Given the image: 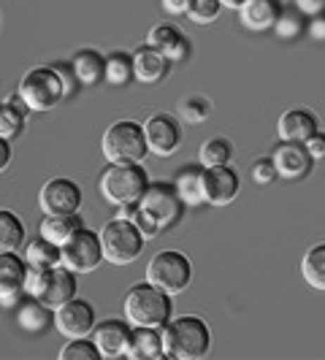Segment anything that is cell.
Returning <instances> with one entry per match:
<instances>
[{"instance_id": "34", "label": "cell", "mask_w": 325, "mask_h": 360, "mask_svg": "<svg viewBox=\"0 0 325 360\" xmlns=\"http://www.w3.org/2000/svg\"><path fill=\"white\" fill-rule=\"evenodd\" d=\"M60 358L63 360H101V349L95 347L90 336H82V339H71L60 349Z\"/></svg>"}, {"instance_id": "20", "label": "cell", "mask_w": 325, "mask_h": 360, "mask_svg": "<svg viewBox=\"0 0 325 360\" xmlns=\"http://www.w3.org/2000/svg\"><path fill=\"white\" fill-rule=\"evenodd\" d=\"M125 358H130V360H160V358H165V347H162L160 328L133 325V328H130V339H127V347H125Z\"/></svg>"}, {"instance_id": "30", "label": "cell", "mask_w": 325, "mask_h": 360, "mask_svg": "<svg viewBox=\"0 0 325 360\" xmlns=\"http://www.w3.org/2000/svg\"><path fill=\"white\" fill-rule=\"evenodd\" d=\"M234 160V144L225 136H212L206 139L198 149V162L203 168H215V165H228Z\"/></svg>"}, {"instance_id": "4", "label": "cell", "mask_w": 325, "mask_h": 360, "mask_svg": "<svg viewBox=\"0 0 325 360\" xmlns=\"http://www.w3.org/2000/svg\"><path fill=\"white\" fill-rule=\"evenodd\" d=\"M98 236H101V247H103V260L111 266H130L144 252L146 238L130 219L114 217L98 231Z\"/></svg>"}, {"instance_id": "35", "label": "cell", "mask_w": 325, "mask_h": 360, "mask_svg": "<svg viewBox=\"0 0 325 360\" xmlns=\"http://www.w3.org/2000/svg\"><path fill=\"white\" fill-rule=\"evenodd\" d=\"M179 114H181V120H187V122H193V125H200V122H206V117L212 114V103H209L203 95H190V98L181 101Z\"/></svg>"}, {"instance_id": "45", "label": "cell", "mask_w": 325, "mask_h": 360, "mask_svg": "<svg viewBox=\"0 0 325 360\" xmlns=\"http://www.w3.org/2000/svg\"><path fill=\"white\" fill-rule=\"evenodd\" d=\"M219 3H222V8H234V11H238L247 0H219Z\"/></svg>"}, {"instance_id": "24", "label": "cell", "mask_w": 325, "mask_h": 360, "mask_svg": "<svg viewBox=\"0 0 325 360\" xmlns=\"http://www.w3.org/2000/svg\"><path fill=\"white\" fill-rule=\"evenodd\" d=\"M82 228H84V219L79 214H44L41 225H38V233L44 236V238H49L57 247H63Z\"/></svg>"}, {"instance_id": "9", "label": "cell", "mask_w": 325, "mask_h": 360, "mask_svg": "<svg viewBox=\"0 0 325 360\" xmlns=\"http://www.w3.org/2000/svg\"><path fill=\"white\" fill-rule=\"evenodd\" d=\"M103 263V247L98 231H90L87 225L73 236L68 244L60 247V266L71 269L73 274H90Z\"/></svg>"}, {"instance_id": "38", "label": "cell", "mask_w": 325, "mask_h": 360, "mask_svg": "<svg viewBox=\"0 0 325 360\" xmlns=\"http://www.w3.org/2000/svg\"><path fill=\"white\" fill-rule=\"evenodd\" d=\"M250 176H253V181L257 184V187H269V184H274V181L279 179L276 165H274L271 158H260V160H255Z\"/></svg>"}, {"instance_id": "41", "label": "cell", "mask_w": 325, "mask_h": 360, "mask_svg": "<svg viewBox=\"0 0 325 360\" xmlns=\"http://www.w3.org/2000/svg\"><path fill=\"white\" fill-rule=\"evenodd\" d=\"M293 8L301 11L304 17H317V14H325V0H293Z\"/></svg>"}, {"instance_id": "21", "label": "cell", "mask_w": 325, "mask_h": 360, "mask_svg": "<svg viewBox=\"0 0 325 360\" xmlns=\"http://www.w3.org/2000/svg\"><path fill=\"white\" fill-rule=\"evenodd\" d=\"M314 130H320V120L309 108H290L276 122L279 141H307Z\"/></svg>"}, {"instance_id": "19", "label": "cell", "mask_w": 325, "mask_h": 360, "mask_svg": "<svg viewBox=\"0 0 325 360\" xmlns=\"http://www.w3.org/2000/svg\"><path fill=\"white\" fill-rule=\"evenodd\" d=\"M144 44L160 49L171 63H184V60L190 57V41H187V36L181 33L179 27L165 25V22H162V25H155V27L149 30V36H146Z\"/></svg>"}, {"instance_id": "23", "label": "cell", "mask_w": 325, "mask_h": 360, "mask_svg": "<svg viewBox=\"0 0 325 360\" xmlns=\"http://www.w3.org/2000/svg\"><path fill=\"white\" fill-rule=\"evenodd\" d=\"M174 187H177V193H179V198L184 200L187 209L203 206L206 203L203 200V165L200 162L198 165H193V162L181 165L177 176H174Z\"/></svg>"}, {"instance_id": "3", "label": "cell", "mask_w": 325, "mask_h": 360, "mask_svg": "<svg viewBox=\"0 0 325 360\" xmlns=\"http://www.w3.org/2000/svg\"><path fill=\"white\" fill-rule=\"evenodd\" d=\"M146 187H149V174L141 162H108L98 179V190L111 206L139 203Z\"/></svg>"}, {"instance_id": "25", "label": "cell", "mask_w": 325, "mask_h": 360, "mask_svg": "<svg viewBox=\"0 0 325 360\" xmlns=\"http://www.w3.org/2000/svg\"><path fill=\"white\" fill-rule=\"evenodd\" d=\"M71 65L82 87H95V84L103 82V73H106V54H101L98 49H79V52L71 57Z\"/></svg>"}, {"instance_id": "5", "label": "cell", "mask_w": 325, "mask_h": 360, "mask_svg": "<svg viewBox=\"0 0 325 360\" xmlns=\"http://www.w3.org/2000/svg\"><path fill=\"white\" fill-rule=\"evenodd\" d=\"M101 152L106 162H144V158L149 155L144 122L117 120L114 125H108L101 139Z\"/></svg>"}, {"instance_id": "1", "label": "cell", "mask_w": 325, "mask_h": 360, "mask_svg": "<svg viewBox=\"0 0 325 360\" xmlns=\"http://www.w3.org/2000/svg\"><path fill=\"white\" fill-rule=\"evenodd\" d=\"M165 358L174 360H200L212 349V330L203 317H171L160 328Z\"/></svg>"}, {"instance_id": "11", "label": "cell", "mask_w": 325, "mask_h": 360, "mask_svg": "<svg viewBox=\"0 0 325 360\" xmlns=\"http://www.w3.org/2000/svg\"><path fill=\"white\" fill-rule=\"evenodd\" d=\"M82 200H84L82 187L65 176L49 179L38 193V206L44 214H79Z\"/></svg>"}, {"instance_id": "10", "label": "cell", "mask_w": 325, "mask_h": 360, "mask_svg": "<svg viewBox=\"0 0 325 360\" xmlns=\"http://www.w3.org/2000/svg\"><path fill=\"white\" fill-rule=\"evenodd\" d=\"M146 146L158 158H171L181 149V125L179 120L168 111H155L144 120Z\"/></svg>"}, {"instance_id": "16", "label": "cell", "mask_w": 325, "mask_h": 360, "mask_svg": "<svg viewBox=\"0 0 325 360\" xmlns=\"http://www.w3.org/2000/svg\"><path fill=\"white\" fill-rule=\"evenodd\" d=\"M130 57H133V76L141 84H160L171 68V60L149 44H141L139 49H133Z\"/></svg>"}, {"instance_id": "15", "label": "cell", "mask_w": 325, "mask_h": 360, "mask_svg": "<svg viewBox=\"0 0 325 360\" xmlns=\"http://www.w3.org/2000/svg\"><path fill=\"white\" fill-rule=\"evenodd\" d=\"M27 260L19 252H0V307H14L25 295Z\"/></svg>"}, {"instance_id": "36", "label": "cell", "mask_w": 325, "mask_h": 360, "mask_svg": "<svg viewBox=\"0 0 325 360\" xmlns=\"http://www.w3.org/2000/svg\"><path fill=\"white\" fill-rule=\"evenodd\" d=\"M219 11H222L219 0H193V6L187 11V19L193 25H212V22H217Z\"/></svg>"}, {"instance_id": "39", "label": "cell", "mask_w": 325, "mask_h": 360, "mask_svg": "<svg viewBox=\"0 0 325 360\" xmlns=\"http://www.w3.org/2000/svg\"><path fill=\"white\" fill-rule=\"evenodd\" d=\"M52 68L57 71V76H60V82H63V90H65V101H71L73 95L79 92V79H76V73H73V65L71 60H60V63H52Z\"/></svg>"}, {"instance_id": "7", "label": "cell", "mask_w": 325, "mask_h": 360, "mask_svg": "<svg viewBox=\"0 0 325 360\" xmlns=\"http://www.w3.org/2000/svg\"><path fill=\"white\" fill-rule=\"evenodd\" d=\"M146 282H152V285H158L165 292L177 295V292L190 288L193 263L179 250H160V252L152 255V260L146 263Z\"/></svg>"}, {"instance_id": "6", "label": "cell", "mask_w": 325, "mask_h": 360, "mask_svg": "<svg viewBox=\"0 0 325 360\" xmlns=\"http://www.w3.org/2000/svg\"><path fill=\"white\" fill-rule=\"evenodd\" d=\"M17 92L22 95V101L27 103L30 111L44 114V111H52L65 101V90H63V82L54 71L52 65H36L22 76Z\"/></svg>"}, {"instance_id": "26", "label": "cell", "mask_w": 325, "mask_h": 360, "mask_svg": "<svg viewBox=\"0 0 325 360\" xmlns=\"http://www.w3.org/2000/svg\"><path fill=\"white\" fill-rule=\"evenodd\" d=\"M17 323L25 333H44L49 325H54V309L41 304L38 298H27L17 311Z\"/></svg>"}, {"instance_id": "28", "label": "cell", "mask_w": 325, "mask_h": 360, "mask_svg": "<svg viewBox=\"0 0 325 360\" xmlns=\"http://www.w3.org/2000/svg\"><path fill=\"white\" fill-rule=\"evenodd\" d=\"M25 244V225L14 212L0 209V252H19Z\"/></svg>"}, {"instance_id": "17", "label": "cell", "mask_w": 325, "mask_h": 360, "mask_svg": "<svg viewBox=\"0 0 325 360\" xmlns=\"http://www.w3.org/2000/svg\"><path fill=\"white\" fill-rule=\"evenodd\" d=\"M130 328L127 320H106L92 328L90 339L101 349V358H120L125 355L127 339H130Z\"/></svg>"}, {"instance_id": "8", "label": "cell", "mask_w": 325, "mask_h": 360, "mask_svg": "<svg viewBox=\"0 0 325 360\" xmlns=\"http://www.w3.org/2000/svg\"><path fill=\"white\" fill-rule=\"evenodd\" d=\"M139 206L146 217H152L158 222L160 231L174 228L184 214V209H187L184 200L179 198V193H177V187H174V181H149Z\"/></svg>"}, {"instance_id": "44", "label": "cell", "mask_w": 325, "mask_h": 360, "mask_svg": "<svg viewBox=\"0 0 325 360\" xmlns=\"http://www.w3.org/2000/svg\"><path fill=\"white\" fill-rule=\"evenodd\" d=\"M11 155H14V152H11V141L0 136V174L11 165Z\"/></svg>"}, {"instance_id": "42", "label": "cell", "mask_w": 325, "mask_h": 360, "mask_svg": "<svg viewBox=\"0 0 325 360\" xmlns=\"http://www.w3.org/2000/svg\"><path fill=\"white\" fill-rule=\"evenodd\" d=\"M307 36L317 44H325V14H317V17H309L307 22Z\"/></svg>"}, {"instance_id": "2", "label": "cell", "mask_w": 325, "mask_h": 360, "mask_svg": "<svg viewBox=\"0 0 325 360\" xmlns=\"http://www.w3.org/2000/svg\"><path fill=\"white\" fill-rule=\"evenodd\" d=\"M122 311H125V320L130 325L162 328L174 317V295L144 279L125 292Z\"/></svg>"}, {"instance_id": "37", "label": "cell", "mask_w": 325, "mask_h": 360, "mask_svg": "<svg viewBox=\"0 0 325 360\" xmlns=\"http://www.w3.org/2000/svg\"><path fill=\"white\" fill-rule=\"evenodd\" d=\"M49 274H52V269L27 266V274H25V295L27 298H41L46 285H49Z\"/></svg>"}, {"instance_id": "22", "label": "cell", "mask_w": 325, "mask_h": 360, "mask_svg": "<svg viewBox=\"0 0 325 360\" xmlns=\"http://www.w3.org/2000/svg\"><path fill=\"white\" fill-rule=\"evenodd\" d=\"M76 274L71 269H65V266H54L52 274H49V285L44 290V295L38 298L41 304H46L49 309H57L63 307V304H68L71 298H76Z\"/></svg>"}, {"instance_id": "31", "label": "cell", "mask_w": 325, "mask_h": 360, "mask_svg": "<svg viewBox=\"0 0 325 360\" xmlns=\"http://www.w3.org/2000/svg\"><path fill=\"white\" fill-rule=\"evenodd\" d=\"M133 76V57L127 52H111L106 54V73L103 82H108L111 87H125Z\"/></svg>"}, {"instance_id": "12", "label": "cell", "mask_w": 325, "mask_h": 360, "mask_svg": "<svg viewBox=\"0 0 325 360\" xmlns=\"http://www.w3.org/2000/svg\"><path fill=\"white\" fill-rule=\"evenodd\" d=\"M98 325L95 320V309L84 298H71L68 304L54 309V328L60 336L65 339H82L90 336L92 328Z\"/></svg>"}, {"instance_id": "43", "label": "cell", "mask_w": 325, "mask_h": 360, "mask_svg": "<svg viewBox=\"0 0 325 360\" xmlns=\"http://www.w3.org/2000/svg\"><path fill=\"white\" fill-rule=\"evenodd\" d=\"M160 6H162V11L171 14V17H187L193 0H160Z\"/></svg>"}, {"instance_id": "29", "label": "cell", "mask_w": 325, "mask_h": 360, "mask_svg": "<svg viewBox=\"0 0 325 360\" xmlns=\"http://www.w3.org/2000/svg\"><path fill=\"white\" fill-rule=\"evenodd\" d=\"M25 260H27V266L54 269V266H60V247L38 233V238L27 241V247H25Z\"/></svg>"}, {"instance_id": "33", "label": "cell", "mask_w": 325, "mask_h": 360, "mask_svg": "<svg viewBox=\"0 0 325 360\" xmlns=\"http://www.w3.org/2000/svg\"><path fill=\"white\" fill-rule=\"evenodd\" d=\"M25 114L22 111H17V108L11 106V103H0V136L3 139H8V141H14L19 133L25 130Z\"/></svg>"}, {"instance_id": "27", "label": "cell", "mask_w": 325, "mask_h": 360, "mask_svg": "<svg viewBox=\"0 0 325 360\" xmlns=\"http://www.w3.org/2000/svg\"><path fill=\"white\" fill-rule=\"evenodd\" d=\"M301 274H304V282L312 290H320L325 292V241L309 247L301 260Z\"/></svg>"}, {"instance_id": "14", "label": "cell", "mask_w": 325, "mask_h": 360, "mask_svg": "<svg viewBox=\"0 0 325 360\" xmlns=\"http://www.w3.org/2000/svg\"><path fill=\"white\" fill-rule=\"evenodd\" d=\"M271 160L276 165V174L279 179L288 181H298L312 174L314 168V160L309 155V149L304 141H279V146L274 149Z\"/></svg>"}, {"instance_id": "18", "label": "cell", "mask_w": 325, "mask_h": 360, "mask_svg": "<svg viewBox=\"0 0 325 360\" xmlns=\"http://www.w3.org/2000/svg\"><path fill=\"white\" fill-rule=\"evenodd\" d=\"M285 11V3L282 0H247L241 8H238V19H241V27L250 30V33H266L276 25L279 14Z\"/></svg>"}, {"instance_id": "32", "label": "cell", "mask_w": 325, "mask_h": 360, "mask_svg": "<svg viewBox=\"0 0 325 360\" xmlns=\"http://www.w3.org/2000/svg\"><path fill=\"white\" fill-rule=\"evenodd\" d=\"M271 30H274V36L282 38V41H295L298 36L307 33V17L301 11H295V8H290V11L285 8Z\"/></svg>"}, {"instance_id": "13", "label": "cell", "mask_w": 325, "mask_h": 360, "mask_svg": "<svg viewBox=\"0 0 325 360\" xmlns=\"http://www.w3.org/2000/svg\"><path fill=\"white\" fill-rule=\"evenodd\" d=\"M241 179L231 165H215V168H203V200L206 206H228L238 198Z\"/></svg>"}, {"instance_id": "40", "label": "cell", "mask_w": 325, "mask_h": 360, "mask_svg": "<svg viewBox=\"0 0 325 360\" xmlns=\"http://www.w3.org/2000/svg\"><path fill=\"white\" fill-rule=\"evenodd\" d=\"M304 144H307L309 155H312V160H314V162H323L325 160V130H314V133L309 136Z\"/></svg>"}]
</instances>
